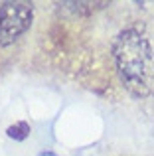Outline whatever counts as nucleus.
<instances>
[{
  "label": "nucleus",
  "mask_w": 154,
  "mask_h": 156,
  "mask_svg": "<svg viewBox=\"0 0 154 156\" xmlns=\"http://www.w3.org/2000/svg\"><path fill=\"white\" fill-rule=\"evenodd\" d=\"M117 73L132 97H154V48L136 30H124L113 46Z\"/></svg>",
  "instance_id": "1"
},
{
  "label": "nucleus",
  "mask_w": 154,
  "mask_h": 156,
  "mask_svg": "<svg viewBox=\"0 0 154 156\" xmlns=\"http://www.w3.org/2000/svg\"><path fill=\"white\" fill-rule=\"evenodd\" d=\"M34 22V6L30 2L0 4V46H10L30 30Z\"/></svg>",
  "instance_id": "2"
},
{
  "label": "nucleus",
  "mask_w": 154,
  "mask_h": 156,
  "mask_svg": "<svg viewBox=\"0 0 154 156\" xmlns=\"http://www.w3.org/2000/svg\"><path fill=\"white\" fill-rule=\"evenodd\" d=\"M30 133H32L30 122H26V121H16L14 125H10L6 129V136L12 138V140H18V142L26 140V138L30 136Z\"/></svg>",
  "instance_id": "3"
}]
</instances>
